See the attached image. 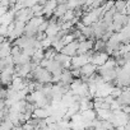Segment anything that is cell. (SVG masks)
Segmentation results:
<instances>
[{
	"instance_id": "6da1fadb",
	"label": "cell",
	"mask_w": 130,
	"mask_h": 130,
	"mask_svg": "<svg viewBox=\"0 0 130 130\" xmlns=\"http://www.w3.org/2000/svg\"><path fill=\"white\" fill-rule=\"evenodd\" d=\"M31 75H32V80H35V82H37L42 86L52 83V74L47 69L42 68L41 65H37V67L32 70Z\"/></svg>"
},
{
	"instance_id": "7a4b0ae2",
	"label": "cell",
	"mask_w": 130,
	"mask_h": 130,
	"mask_svg": "<svg viewBox=\"0 0 130 130\" xmlns=\"http://www.w3.org/2000/svg\"><path fill=\"white\" fill-rule=\"evenodd\" d=\"M91 55H92V51L88 52V54H84V55H75L72 57V65H70V69H74V68H82L84 67L86 64L91 62Z\"/></svg>"
},
{
	"instance_id": "3957f363",
	"label": "cell",
	"mask_w": 130,
	"mask_h": 130,
	"mask_svg": "<svg viewBox=\"0 0 130 130\" xmlns=\"http://www.w3.org/2000/svg\"><path fill=\"white\" fill-rule=\"evenodd\" d=\"M33 17H35V14H33L32 9L31 8H27V7L26 8H22V9H19V10H17L14 13V21H17V22L27 23Z\"/></svg>"
},
{
	"instance_id": "277c9868",
	"label": "cell",
	"mask_w": 130,
	"mask_h": 130,
	"mask_svg": "<svg viewBox=\"0 0 130 130\" xmlns=\"http://www.w3.org/2000/svg\"><path fill=\"white\" fill-rule=\"evenodd\" d=\"M110 59V55L107 52H93L91 55V62L93 65H96V67H101V65H103L107 60Z\"/></svg>"
},
{
	"instance_id": "5b68a950",
	"label": "cell",
	"mask_w": 130,
	"mask_h": 130,
	"mask_svg": "<svg viewBox=\"0 0 130 130\" xmlns=\"http://www.w3.org/2000/svg\"><path fill=\"white\" fill-rule=\"evenodd\" d=\"M93 45H94V40H84L80 41L78 45V52L77 55H84L88 54L93 50Z\"/></svg>"
},
{
	"instance_id": "8992f818",
	"label": "cell",
	"mask_w": 130,
	"mask_h": 130,
	"mask_svg": "<svg viewBox=\"0 0 130 130\" xmlns=\"http://www.w3.org/2000/svg\"><path fill=\"white\" fill-rule=\"evenodd\" d=\"M96 72H97V67L93 65L92 62H88V64L84 65V67L80 68V77H82V79L91 78L96 74Z\"/></svg>"
},
{
	"instance_id": "52a82bcc",
	"label": "cell",
	"mask_w": 130,
	"mask_h": 130,
	"mask_svg": "<svg viewBox=\"0 0 130 130\" xmlns=\"http://www.w3.org/2000/svg\"><path fill=\"white\" fill-rule=\"evenodd\" d=\"M78 45H79V42L75 40V41H73V42H70V43H68V45H65L64 48L61 50V52H62L64 55L69 56V57H73V56H75L77 52H78Z\"/></svg>"
},
{
	"instance_id": "ba28073f",
	"label": "cell",
	"mask_w": 130,
	"mask_h": 130,
	"mask_svg": "<svg viewBox=\"0 0 130 130\" xmlns=\"http://www.w3.org/2000/svg\"><path fill=\"white\" fill-rule=\"evenodd\" d=\"M55 60L61 65L64 69H70V65H72V57L64 55L62 52H57L55 56Z\"/></svg>"
},
{
	"instance_id": "9c48e42d",
	"label": "cell",
	"mask_w": 130,
	"mask_h": 130,
	"mask_svg": "<svg viewBox=\"0 0 130 130\" xmlns=\"http://www.w3.org/2000/svg\"><path fill=\"white\" fill-rule=\"evenodd\" d=\"M74 80V77L72 74V70L70 69H64L62 73H61V77H60V84L67 87V86H70V83Z\"/></svg>"
},
{
	"instance_id": "30bf717a",
	"label": "cell",
	"mask_w": 130,
	"mask_h": 130,
	"mask_svg": "<svg viewBox=\"0 0 130 130\" xmlns=\"http://www.w3.org/2000/svg\"><path fill=\"white\" fill-rule=\"evenodd\" d=\"M57 7V2L56 0H47V3L43 7V15L45 17H52L54 15V10Z\"/></svg>"
},
{
	"instance_id": "8fae6325",
	"label": "cell",
	"mask_w": 130,
	"mask_h": 130,
	"mask_svg": "<svg viewBox=\"0 0 130 130\" xmlns=\"http://www.w3.org/2000/svg\"><path fill=\"white\" fill-rule=\"evenodd\" d=\"M10 52H12V46H10V41H4L0 43V59H4V57H8L10 56Z\"/></svg>"
},
{
	"instance_id": "7c38bea8",
	"label": "cell",
	"mask_w": 130,
	"mask_h": 130,
	"mask_svg": "<svg viewBox=\"0 0 130 130\" xmlns=\"http://www.w3.org/2000/svg\"><path fill=\"white\" fill-rule=\"evenodd\" d=\"M96 113H97V119L98 120H102V121H108L112 116V111L110 108H100V110H96Z\"/></svg>"
},
{
	"instance_id": "4fadbf2b",
	"label": "cell",
	"mask_w": 130,
	"mask_h": 130,
	"mask_svg": "<svg viewBox=\"0 0 130 130\" xmlns=\"http://www.w3.org/2000/svg\"><path fill=\"white\" fill-rule=\"evenodd\" d=\"M68 5H67V2L65 3H61V4H57V7L55 8V10H54V15L52 17H55L56 19H60L65 13L68 12Z\"/></svg>"
},
{
	"instance_id": "5bb4252c",
	"label": "cell",
	"mask_w": 130,
	"mask_h": 130,
	"mask_svg": "<svg viewBox=\"0 0 130 130\" xmlns=\"http://www.w3.org/2000/svg\"><path fill=\"white\" fill-rule=\"evenodd\" d=\"M13 77L14 74H10L8 72H2L0 73V84H3L4 87H10L13 82Z\"/></svg>"
},
{
	"instance_id": "9a60e30c",
	"label": "cell",
	"mask_w": 130,
	"mask_h": 130,
	"mask_svg": "<svg viewBox=\"0 0 130 130\" xmlns=\"http://www.w3.org/2000/svg\"><path fill=\"white\" fill-rule=\"evenodd\" d=\"M48 116V112L45 107H36L35 111L32 112V117H36V119H46Z\"/></svg>"
},
{
	"instance_id": "2e32d148",
	"label": "cell",
	"mask_w": 130,
	"mask_h": 130,
	"mask_svg": "<svg viewBox=\"0 0 130 130\" xmlns=\"http://www.w3.org/2000/svg\"><path fill=\"white\" fill-rule=\"evenodd\" d=\"M93 50H94V52H106V41H103L101 38H97L94 41Z\"/></svg>"
},
{
	"instance_id": "e0dca14e",
	"label": "cell",
	"mask_w": 130,
	"mask_h": 130,
	"mask_svg": "<svg viewBox=\"0 0 130 130\" xmlns=\"http://www.w3.org/2000/svg\"><path fill=\"white\" fill-rule=\"evenodd\" d=\"M43 59H45V50L43 48H37L35 51V54L32 55V62L40 64Z\"/></svg>"
},
{
	"instance_id": "ac0fdd59",
	"label": "cell",
	"mask_w": 130,
	"mask_h": 130,
	"mask_svg": "<svg viewBox=\"0 0 130 130\" xmlns=\"http://www.w3.org/2000/svg\"><path fill=\"white\" fill-rule=\"evenodd\" d=\"M116 100H117V102L121 105V107H122V106H127V105H130V93L122 91V93H121Z\"/></svg>"
},
{
	"instance_id": "d6986e66",
	"label": "cell",
	"mask_w": 130,
	"mask_h": 130,
	"mask_svg": "<svg viewBox=\"0 0 130 130\" xmlns=\"http://www.w3.org/2000/svg\"><path fill=\"white\" fill-rule=\"evenodd\" d=\"M113 8L116 9L117 13L126 14V0H116Z\"/></svg>"
},
{
	"instance_id": "ffe728a7",
	"label": "cell",
	"mask_w": 130,
	"mask_h": 130,
	"mask_svg": "<svg viewBox=\"0 0 130 130\" xmlns=\"http://www.w3.org/2000/svg\"><path fill=\"white\" fill-rule=\"evenodd\" d=\"M13 129H14V124L8 119H4L0 122V130H13Z\"/></svg>"
},
{
	"instance_id": "44dd1931",
	"label": "cell",
	"mask_w": 130,
	"mask_h": 130,
	"mask_svg": "<svg viewBox=\"0 0 130 130\" xmlns=\"http://www.w3.org/2000/svg\"><path fill=\"white\" fill-rule=\"evenodd\" d=\"M56 54H57V52H56L55 48L51 46V47H48V48L45 50V59H46V60H52V59H55Z\"/></svg>"
},
{
	"instance_id": "7402d4cb",
	"label": "cell",
	"mask_w": 130,
	"mask_h": 130,
	"mask_svg": "<svg viewBox=\"0 0 130 130\" xmlns=\"http://www.w3.org/2000/svg\"><path fill=\"white\" fill-rule=\"evenodd\" d=\"M60 40H61V42L64 43V46L68 45V43H70V42H73V41H75V38H74V36H73L72 32H70V33H67V35H64Z\"/></svg>"
},
{
	"instance_id": "603a6c76",
	"label": "cell",
	"mask_w": 130,
	"mask_h": 130,
	"mask_svg": "<svg viewBox=\"0 0 130 130\" xmlns=\"http://www.w3.org/2000/svg\"><path fill=\"white\" fill-rule=\"evenodd\" d=\"M113 5H115L113 0H106V2H103V4L101 5V8H102V10H103V13H105V12L111 10V9L113 8Z\"/></svg>"
},
{
	"instance_id": "cb8c5ba5",
	"label": "cell",
	"mask_w": 130,
	"mask_h": 130,
	"mask_svg": "<svg viewBox=\"0 0 130 130\" xmlns=\"http://www.w3.org/2000/svg\"><path fill=\"white\" fill-rule=\"evenodd\" d=\"M121 93H122V88H120V87H117V86H113V87H112L111 96H112L113 98H117Z\"/></svg>"
},
{
	"instance_id": "d4e9b609",
	"label": "cell",
	"mask_w": 130,
	"mask_h": 130,
	"mask_svg": "<svg viewBox=\"0 0 130 130\" xmlns=\"http://www.w3.org/2000/svg\"><path fill=\"white\" fill-rule=\"evenodd\" d=\"M121 111L125 112L126 115H129V117H130V105H127V106H122V107H121Z\"/></svg>"
},
{
	"instance_id": "484cf974",
	"label": "cell",
	"mask_w": 130,
	"mask_h": 130,
	"mask_svg": "<svg viewBox=\"0 0 130 130\" xmlns=\"http://www.w3.org/2000/svg\"><path fill=\"white\" fill-rule=\"evenodd\" d=\"M56 2H57V4H61V3H65L67 0H56Z\"/></svg>"
},
{
	"instance_id": "4316f807",
	"label": "cell",
	"mask_w": 130,
	"mask_h": 130,
	"mask_svg": "<svg viewBox=\"0 0 130 130\" xmlns=\"http://www.w3.org/2000/svg\"><path fill=\"white\" fill-rule=\"evenodd\" d=\"M113 2H116V0H113Z\"/></svg>"
}]
</instances>
